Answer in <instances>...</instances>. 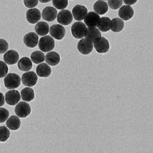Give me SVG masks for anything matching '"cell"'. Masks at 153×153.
Returning <instances> with one entry per match:
<instances>
[{
    "label": "cell",
    "instance_id": "cell-1",
    "mask_svg": "<svg viewBox=\"0 0 153 153\" xmlns=\"http://www.w3.org/2000/svg\"><path fill=\"white\" fill-rule=\"evenodd\" d=\"M21 81H22V79H21L19 74H15V73H9L4 76V86L6 87V88L10 89V90L17 88L20 86Z\"/></svg>",
    "mask_w": 153,
    "mask_h": 153
},
{
    "label": "cell",
    "instance_id": "cell-2",
    "mask_svg": "<svg viewBox=\"0 0 153 153\" xmlns=\"http://www.w3.org/2000/svg\"><path fill=\"white\" fill-rule=\"evenodd\" d=\"M55 41L52 36H44L38 41V47L43 52H51L55 48Z\"/></svg>",
    "mask_w": 153,
    "mask_h": 153
},
{
    "label": "cell",
    "instance_id": "cell-3",
    "mask_svg": "<svg viewBox=\"0 0 153 153\" xmlns=\"http://www.w3.org/2000/svg\"><path fill=\"white\" fill-rule=\"evenodd\" d=\"M87 26L81 22H76L73 24L71 30L72 36L76 39H82L85 37Z\"/></svg>",
    "mask_w": 153,
    "mask_h": 153
},
{
    "label": "cell",
    "instance_id": "cell-4",
    "mask_svg": "<svg viewBox=\"0 0 153 153\" xmlns=\"http://www.w3.org/2000/svg\"><path fill=\"white\" fill-rule=\"evenodd\" d=\"M15 113L19 118H26L31 113V108L27 102H20L16 106Z\"/></svg>",
    "mask_w": 153,
    "mask_h": 153
},
{
    "label": "cell",
    "instance_id": "cell-5",
    "mask_svg": "<svg viewBox=\"0 0 153 153\" xmlns=\"http://www.w3.org/2000/svg\"><path fill=\"white\" fill-rule=\"evenodd\" d=\"M94 49L93 42L87 38H82L77 44V49L82 55H89Z\"/></svg>",
    "mask_w": 153,
    "mask_h": 153
},
{
    "label": "cell",
    "instance_id": "cell-6",
    "mask_svg": "<svg viewBox=\"0 0 153 153\" xmlns=\"http://www.w3.org/2000/svg\"><path fill=\"white\" fill-rule=\"evenodd\" d=\"M22 82L23 85L27 87H33L36 85L38 82V75L34 71H28L22 76Z\"/></svg>",
    "mask_w": 153,
    "mask_h": 153
},
{
    "label": "cell",
    "instance_id": "cell-7",
    "mask_svg": "<svg viewBox=\"0 0 153 153\" xmlns=\"http://www.w3.org/2000/svg\"><path fill=\"white\" fill-rule=\"evenodd\" d=\"M94 49L98 53L105 54L109 51L110 44L109 41L104 37H100L94 43Z\"/></svg>",
    "mask_w": 153,
    "mask_h": 153
},
{
    "label": "cell",
    "instance_id": "cell-8",
    "mask_svg": "<svg viewBox=\"0 0 153 153\" xmlns=\"http://www.w3.org/2000/svg\"><path fill=\"white\" fill-rule=\"evenodd\" d=\"M49 34L52 38L57 40H61L66 35V29L60 25H54L49 28Z\"/></svg>",
    "mask_w": 153,
    "mask_h": 153
},
{
    "label": "cell",
    "instance_id": "cell-9",
    "mask_svg": "<svg viewBox=\"0 0 153 153\" xmlns=\"http://www.w3.org/2000/svg\"><path fill=\"white\" fill-rule=\"evenodd\" d=\"M4 99H5L6 103L9 105H11V106L16 105L21 99V94L18 91L11 89L10 91L6 93Z\"/></svg>",
    "mask_w": 153,
    "mask_h": 153
},
{
    "label": "cell",
    "instance_id": "cell-10",
    "mask_svg": "<svg viewBox=\"0 0 153 153\" xmlns=\"http://www.w3.org/2000/svg\"><path fill=\"white\" fill-rule=\"evenodd\" d=\"M57 20L62 25H68L72 22V13L68 10H61L57 16Z\"/></svg>",
    "mask_w": 153,
    "mask_h": 153
},
{
    "label": "cell",
    "instance_id": "cell-11",
    "mask_svg": "<svg viewBox=\"0 0 153 153\" xmlns=\"http://www.w3.org/2000/svg\"><path fill=\"white\" fill-rule=\"evenodd\" d=\"M88 13V9L85 6L81 5V4H76L72 9V16L73 19L76 21H82L84 19L86 14Z\"/></svg>",
    "mask_w": 153,
    "mask_h": 153
},
{
    "label": "cell",
    "instance_id": "cell-12",
    "mask_svg": "<svg viewBox=\"0 0 153 153\" xmlns=\"http://www.w3.org/2000/svg\"><path fill=\"white\" fill-rule=\"evenodd\" d=\"M100 15L96 13L95 12H89L86 14L84 18V24L87 27H97L99 22H100Z\"/></svg>",
    "mask_w": 153,
    "mask_h": 153
},
{
    "label": "cell",
    "instance_id": "cell-13",
    "mask_svg": "<svg viewBox=\"0 0 153 153\" xmlns=\"http://www.w3.org/2000/svg\"><path fill=\"white\" fill-rule=\"evenodd\" d=\"M41 18V13L37 8H30L26 13V19L30 24H36Z\"/></svg>",
    "mask_w": 153,
    "mask_h": 153
},
{
    "label": "cell",
    "instance_id": "cell-14",
    "mask_svg": "<svg viewBox=\"0 0 153 153\" xmlns=\"http://www.w3.org/2000/svg\"><path fill=\"white\" fill-rule=\"evenodd\" d=\"M38 36L36 33H29L24 37V43L26 47L29 48H34L38 44Z\"/></svg>",
    "mask_w": 153,
    "mask_h": 153
},
{
    "label": "cell",
    "instance_id": "cell-15",
    "mask_svg": "<svg viewBox=\"0 0 153 153\" xmlns=\"http://www.w3.org/2000/svg\"><path fill=\"white\" fill-rule=\"evenodd\" d=\"M3 59H4V61L6 64L13 65L16 64L19 60V55L18 52L11 49V50L7 51L4 53Z\"/></svg>",
    "mask_w": 153,
    "mask_h": 153
},
{
    "label": "cell",
    "instance_id": "cell-16",
    "mask_svg": "<svg viewBox=\"0 0 153 153\" xmlns=\"http://www.w3.org/2000/svg\"><path fill=\"white\" fill-rule=\"evenodd\" d=\"M42 18L47 22H53L57 18V11L55 7L48 6L43 10Z\"/></svg>",
    "mask_w": 153,
    "mask_h": 153
},
{
    "label": "cell",
    "instance_id": "cell-17",
    "mask_svg": "<svg viewBox=\"0 0 153 153\" xmlns=\"http://www.w3.org/2000/svg\"><path fill=\"white\" fill-rule=\"evenodd\" d=\"M134 10L130 5L122 6L119 10V16L123 21H128L133 18Z\"/></svg>",
    "mask_w": 153,
    "mask_h": 153
},
{
    "label": "cell",
    "instance_id": "cell-18",
    "mask_svg": "<svg viewBox=\"0 0 153 153\" xmlns=\"http://www.w3.org/2000/svg\"><path fill=\"white\" fill-rule=\"evenodd\" d=\"M101 36V32L97 27H87L85 37L87 39H88L89 41L93 42V44Z\"/></svg>",
    "mask_w": 153,
    "mask_h": 153
},
{
    "label": "cell",
    "instance_id": "cell-19",
    "mask_svg": "<svg viewBox=\"0 0 153 153\" xmlns=\"http://www.w3.org/2000/svg\"><path fill=\"white\" fill-rule=\"evenodd\" d=\"M52 73V69L47 63H41L36 68V74L41 77H48Z\"/></svg>",
    "mask_w": 153,
    "mask_h": 153
},
{
    "label": "cell",
    "instance_id": "cell-20",
    "mask_svg": "<svg viewBox=\"0 0 153 153\" xmlns=\"http://www.w3.org/2000/svg\"><path fill=\"white\" fill-rule=\"evenodd\" d=\"M94 10L98 15H104L108 10V4L104 0H98L94 4Z\"/></svg>",
    "mask_w": 153,
    "mask_h": 153
},
{
    "label": "cell",
    "instance_id": "cell-21",
    "mask_svg": "<svg viewBox=\"0 0 153 153\" xmlns=\"http://www.w3.org/2000/svg\"><path fill=\"white\" fill-rule=\"evenodd\" d=\"M45 60L48 65L55 66L60 63V57L56 52H49L45 56Z\"/></svg>",
    "mask_w": 153,
    "mask_h": 153
},
{
    "label": "cell",
    "instance_id": "cell-22",
    "mask_svg": "<svg viewBox=\"0 0 153 153\" xmlns=\"http://www.w3.org/2000/svg\"><path fill=\"white\" fill-rule=\"evenodd\" d=\"M6 125L9 130H18L21 126V121L18 116H11L6 122Z\"/></svg>",
    "mask_w": 153,
    "mask_h": 153
},
{
    "label": "cell",
    "instance_id": "cell-23",
    "mask_svg": "<svg viewBox=\"0 0 153 153\" xmlns=\"http://www.w3.org/2000/svg\"><path fill=\"white\" fill-rule=\"evenodd\" d=\"M18 67L22 71H28L33 68V63L31 59L27 57H24L22 59H19L18 62Z\"/></svg>",
    "mask_w": 153,
    "mask_h": 153
},
{
    "label": "cell",
    "instance_id": "cell-24",
    "mask_svg": "<svg viewBox=\"0 0 153 153\" xmlns=\"http://www.w3.org/2000/svg\"><path fill=\"white\" fill-rule=\"evenodd\" d=\"M36 33H37L38 36H44L48 34L49 31V25L45 22H40L36 24V27H35Z\"/></svg>",
    "mask_w": 153,
    "mask_h": 153
},
{
    "label": "cell",
    "instance_id": "cell-25",
    "mask_svg": "<svg viewBox=\"0 0 153 153\" xmlns=\"http://www.w3.org/2000/svg\"><path fill=\"white\" fill-rule=\"evenodd\" d=\"M111 19L108 17H102L100 18V22H99L98 25H97V28L100 30V32H108L111 30Z\"/></svg>",
    "mask_w": 153,
    "mask_h": 153
},
{
    "label": "cell",
    "instance_id": "cell-26",
    "mask_svg": "<svg viewBox=\"0 0 153 153\" xmlns=\"http://www.w3.org/2000/svg\"><path fill=\"white\" fill-rule=\"evenodd\" d=\"M124 21L120 18H114L111 20V30L114 33H119L124 29Z\"/></svg>",
    "mask_w": 153,
    "mask_h": 153
},
{
    "label": "cell",
    "instance_id": "cell-27",
    "mask_svg": "<svg viewBox=\"0 0 153 153\" xmlns=\"http://www.w3.org/2000/svg\"><path fill=\"white\" fill-rule=\"evenodd\" d=\"M21 97L25 102H31L35 97L34 91L30 87L25 88L21 91Z\"/></svg>",
    "mask_w": 153,
    "mask_h": 153
},
{
    "label": "cell",
    "instance_id": "cell-28",
    "mask_svg": "<svg viewBox=\"0 0 153 153\" xmlns=\"http://www.w3.org/2000/svg\"><path fill=\"white\" fill-rule=\"evenodd\" d=\"M31 60L36 64H39L45 60V55L41 51H35L31 54Z\"/></svg>",
    "mask_w": 153,
    "mask_h": 153
},
{
    "label": "cell",
    "instance_id": "cell-29",
    "mask_svg": "<svg viewBox=\"0 0 153 153\" xmlns=\"http://www.w3.org/2000/svg\"><path fill=\"white\" fill-rule=\"evenodd\" d=\"M10 133L5 126H0V142H4L9 138Z\"/></svg>",
    "mask_w": 153,
    "mask_h": 153
},
{
    "label": "cell",
    "instance_id": "cell-30",
    "mask_svg": "<svg viewBox=\"0 0 153 153\" xmlns=\"http://www.w3.org/2000/svg\"><path fill=\"white\" fill-rule=\"evenodd\" d=\"M53 6L56 9L64 10L68 6V0H52Z\"/></svg>",
    "mask_w": 153,
    "mask_h": 153
},
{
    "label": "cell",
    "instance_id": "cell-31",
    "mask_svg": "<svg viewBox=\"0 0 153 153\" xmlns=\"http://www.w3.org/2000/svg\"><path fill=\"white\" fill-rule=\"evenodd\" d=\"M123 1L122 0H108V7L112 10H117L122 6Z\"/></svg>",
    "mask_w": 153,
    "mask_h": 153
},
{
    "label": "cell",
    "instance_id": "cell-32",
    "mask_svg": "<svg viewBox=\"0 0 153 153\" xmlns=\"http://www.w3.org/2000/svg\"><path fill=\"white\" fill-rule=\"evenodd\" d=\"M10 113L7 109L0 107V123L5 122L9 117Z\"/></svg>",
    "mask_w": 153,
    "mask_h": 153
},
{
    "label": "cell",
    "instance_id": "cell-33",
    "mask_svg": "<svg viewBox=\"0 0 153 153\" xmlns=\"http://www.w3.org/2000/svg\"><path fill=\"white\" fill-rule=\"evenodd\" d=\"M8 67L4 62L0 60V78H3L7 74Z\"/></svg>",
    "mask_w": 153,
    "mask_h": 153
},
{
    "label": "cell",
    "instance_id": "cell-34",
    "mask_svg": "<svg viewBox=\"0 0 153 153\" xmlns=\"http://www.w3.org/2000/svg\"><path fill=\"white\" fill-rule=\"evenodd\" d=\"M9 48L8 43L6 40L0 38V54L5 53Z\"/></svg>",
    "mask_w": 153,
    "mask_h": 153
},
{
    "label": "cell",
    "instance_id": "cell-35",
    "mask_svg": "<svg viewBox=\"0 0 153 153\" xmlns=\"http://www.w3.org/2000/svg\"><path fill=\"white\" fill-rule=\"evenodd\" d=\"M38 0H24V4L28 8H34L38 5Z\"/></svg>",
    "mask_w": 153,
    "mask_h": 153
},
{
    "label": "cell",
    "instance_id": "cell-36",
    "mask_svg": "<svg viewBox=\"0 0 153 153\" xmlns=\"http://www.w3.org/2000/svg\"><path fill=\"white\" fill-rule=\"evenodd\" d=\"M122 1H124V2L127 5H132V4H135L138 0H122Z\"/></svg>",
    "mask_w": 153,
    "mask_h": 153
},
{
    "label": "cell",
    "instance_id": "cell-37",
    "mask_svg": "<svg viewBox=\"0 0 153 153\" xmlns=\"http://www.w3.org/2000/svg\"><path fill=\"white\" fill-rule=\"evenodd\" d=\"M5 102V99H4V96L3 95L2 93L0 92V107L3 106Z\"/></svg>",
    "mask_w": 153,
    "mask_h": 153
},
{
    "label": "cell",
    "instance_id": "cell-38",
    "mask_svg": "<svg viewBox=\"0 0 153 153\" xmlns=\"http://www.w3.org/2000/svg\"><path fill=\"white\" fill-rule=\"evenodd\" d=\"M38 1H41V3H47L49 2L50 1H52V0H38Z\"/></svg>",
    "mask_w": 153,
    "mask_h": 153
},
{
    "label": "cell",
    "instance_id": "cell-39",
    "mask_svg": "<svg viewBox=\"0 0 153 153\" xmlns=\"http://www.w3.org/2000/svg\"><path fill=\"white\" fill-rule=\"evenodd\" d=\"M104 1H105V0H104Z\"/></svg>",
    "mask_w": 153,
    "mask_h": 153
}]
</instances>
